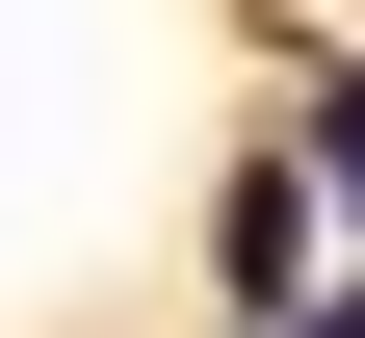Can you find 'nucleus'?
<instances>
[{
  "label": "nucleus",
  "instance_id": "f03ea898",
  "mask_svg": "<svg viewBox=\"0 0 365 338\" xmlns=\"http://www.w3.org/2000/svg\"><path fill=\"white\" fill-rule=\"evenodd\" d=\"M235 338H365V286H339V312H235Z\"/></svg>",
  "mask_w": 365,
  "mask_h": 338
},
{
  "label": "nucleus",
  "instance_id": "f257e3e1",
  "mask_svg": "<svg viewBox=\"0 0 365 338\" xmlns=\"http://www.w3.org/2000/svg\"><path fill=\"white\" fill-rule=\"evenodd\" d=\"M209 260H235V312H287V260H313V157H235V208H209Z\"/></svg>",
  "mask_w": 365,
  "mask_h": 338
},
{
  "label": "nucleus",
  "instance_id": "7ed1b4c3",
  "mask_svg": "<svg viewBox=\"0 0 365 338\" xmlns=\"http://www.w3.org/2000/svg\"><path fill=\"white\" fill-rule=\"evenodd\" d=\"M339 182H365V78H339Z\"/></svg>",
  "mask_w": 365,
  "mask_h": 338
}]
</instances>
